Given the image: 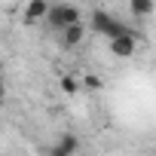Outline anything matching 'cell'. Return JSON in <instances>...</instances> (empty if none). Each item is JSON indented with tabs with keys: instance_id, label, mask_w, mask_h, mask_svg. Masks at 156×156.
Instances as JSON below:
<instances>
[{
	"instance_id": "cell-4",
	"label": "cell",
	"mask_w": 156,
	"mask_h": 156,
	"mask_svg": "<svg viewBox=\"0 0 156 156\" xmlns=\"http://www.w3.org/2000/svg\"><path fill=\"white\" fill-rule=\"evenodd\" d=\"M49 9H52V3L49 0H28V6H25V25H37V22H46V16H49Z\"/></svg>"
},
{
	"instance_id": "cell-9",
	"label": "cell",
	"mask_w": 156,
	"mask_h": 156,
	"mask_svg": "<svg viewBox=\"0 0 156 156\" xmlns=\"http://www.w3.org/2000/svg\"><path fill=\"white\" fill-rule=\"evenodd\" d=\"M83 86H86L89 92H101V86H104V80H101V76H95V73H89L86 80H83Z\"/></svg>"
},
{
	"instance_id": "cell-8",
	"label": "cell",
	"mask_w": 156,
	"mask_h": 156,
	"mask_svg": "<svg viewBox=\"0 0 156 156\" xmlns=\"http://www.w3.org/2000/svg\"><path fill=\"white\" fill-rule=\"evenodd\" d=\"M80 89H83V83L76 80V76H70V73H67V76H61V92H67V95H76Z\"/></svg>"
},
{
	"instance_id": "cell-3",
	"label": "cell",
	"mask_w": 156,
	"mask_h": 156,
	"mask_svg": "<svg viewBox=\"0 0 156 156\" xmlns=\"http://www.w3.org/2000/svg\"><path fill=\"white\" fill-rule=\"evenodd\" d=\"M135 49H138V37H135L132 31H126L122 37L110 40V52H113L116 58H132V55H135Z\"/></svg>"
},
{
	"instance_id": "cell-7",
	"label": "cell",
	"mask_w": 156,
	"mask_h": 156,
	"mask_svg": "<svg viewBox=\"0 0 156 156\" xmlns=\"http://www.w3.org/2000/svg\"><path fill=\"white\" fill-rule=\"evenodd\" d=\"M153 9H156L153 0H129V12H132L135 19H150Z\"/></svg>"
},
{
	"instance_id": "cell-1",
	"label": "cell",
	"mask_w": 156,
	"mask_h": 156,
	"mask_svg": "<svg viewBox=\"0 0 156 156\" xmlns=\"http://www.w3.org/2000/svg\"><path fill=\"white\" fill-rule=\"evenodd\" d=\"M89 25H92V31H95V34H101V37H107V40H116V37H122V34L129 31V28H126L119 19H113L107 9H95Z\"/></svg>"
},
{
	"instance_id": "cell-6",
	"label": "cell",
	"mask_w": 156,
	"mask_h": 156,
	"mask_svg": "<svg viewBox=\"0 0 156 156\" xmlns=\"http://www.w3.org/2000/svg\"><path fill=\"white\" fill-rule=\"evenodd\" d=\"M83 37H86V28H83V22L67 25V28L61 31V46H64V49H73V46H80V43H83Z\"/></svg>"
},
{
	"instance_id": "cell-2",
	"label": "cell",
	"mask_w": 156,
	"mask_h": 156,
	"mask_svg": "<svg viewBox=\"0 0 156 156\" xmlns=\"http://www.w3.org/2000/svg\"><path fill=\"white\" fill-rule=\"evenodd\" d=\"M80 22V9L70 6V3H52L49 16H46V28L49 31H64L67 25H76Z\"/></svg>"
},
{
	"instance_id": "cell-5",
	"label": "cell",
	"mask_w": 156,
	"mask_h": 156,
	"mask_svg": "<svg viewBox=\"0 0 156 156\" xmlns=\"http://www.w3.org/2000/svg\"><path fill=\"white\" fill-rule=\"evenodd\" d=\"M76 147H80L76 135H70V132H67V135H61V138L46 150V156H73V153H76Z\"/></svg>"
}]
</instances>
